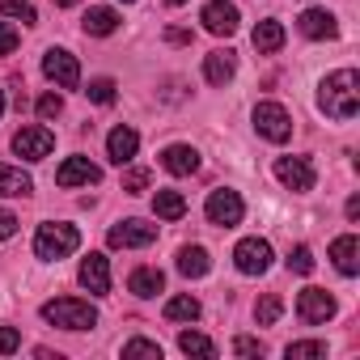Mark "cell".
I'll return each mask as SVG.
<instances>
[{
    "instance_id": "cell-1",
    "label": "cell",
    "mask_w": 360,
    "mask_h": 360,
    "mask_svg": "<svg viewBox=\"0 0 360 360\" xmlns=\"http://www.w3.org/2000/svg\"><path fill=\"white\" fill-rule=\"evenodd\" d=\"M318 110L326 119H339V123L356 119V110H360V77H356V68H339L318 85Z\"/></svg>"
},
{
    "instance_id": "cell-2",
    "label": "cell",
    "mask_w": 360,
    "mask_h": 360,
    "mask_svg": "<svg viewBox=\"0 0 360 360\" xmlns=\"http://www.w3.org/2000/svg\"><path fill=\"white\" fill-rule=\"evenodd\" d=\"M77 246H81V229H77V225H64V221L39 225V233H34V255H39L43 263H60V259H68Z\"/></svg>"
},
{
    "instance_id": "cell-3",
    "label": "cell",
    "mask_w": 360,
    "mask_h": 360,
    "mask_svg": "<svg viewBox=\"0 0 360 360\" xmlns=\"http://www.w3.org/2000/svg\"><path fill=\"white\" fill-rule=\"evenodd\" d=\"M43 322H51L60 330H89V326H98V309L81 297H56L43 305Z\"/></svg>"
},
{
    "instance_id": "cell-4",
    "label": "cell",
    "mask_w": 360,
    "mask_h": 360,
    "mask_svg": "<svg viewBox=\"0 0 360 360\" xmlns=\"http://www.w3.org/2000/svg\"><path fill=\"white\" fill-rule=\"evenodd\" d=\"M255 131L271 144H284L292 136V115L280 106V102H259L255 106Z\"/></svg>"
},
{
    "instance_id": "cell-5",
    "label": "cell",
    "mask_w": 360,
    "mask_h": 360,
    "mask_svg": "<svg viewBox=\"0 0 360 360\" xmlns=\"http://www.w3.org/2000/svg\"><path fill=\"white\" fill-rule=\"evenodd\" d=\"M153 242H157V225H148V221H119L106 233L110 250H140V246H153Z\"/></svg>"
},
{
    "instance_id": "cell-6",
    "label": "cell",
    "mask_w": 360,
    "mask_h": 360,
    "mask_svg": "<svg viewBox=\"0 0 360 360\" xmlns=\"http://www.w3.org/2000/svg\"><path fill=\"white\" fill-rule=\"evenodd\" d=\"M200 22H204V30H208V34H217V39H229V34H238V26H242V13H238V5H233V0H208V5H204V13H200Z\"/></svg>"
},
{
    "instance_id": "cell-7",
    "label": "cell",
    "mask_w": 360,
    "mask_h": 360,
    "mask_svg": "<svg viewBox=\"0 0 360 360\" xmlns=\"http://www.w3.org/2000/svg\"><path fill=\"white\" fill-rule=\"evenodd\" d=\"M204 212H208V221H212V225L233 229V225H242L246 204H242V195H238V191H225V187H221V191H212V195H208Z\"/></svg>"
},
{
    "instance_id": "cell-8",
    "label": "cell",
    "mask_w": 360,
    "mask_h": 360,
    "mask_svg": "<svg viewBox=\"0 0 360 360\" xmlns=\"http://www.w3.org/2000/svg\"><path fill=\"white\" fill-rule=\"evenodd\" d=\"M43 72H47V81H56L60 89H77V85H81V64H77V56L64 51V47H51V51L43 56Z\"/></svg>"
},
{
    "instance_id": "cell-9",
    "label": "cell",
    "mask_w": 360,
    "mask_h": 360,
    "mask_svg": "<svg viewBox=\"0 0 360 360\" xmlns=\"http://www.w3.org/2000/svg\"><path fill=\"white\" fill-rule=\"evenodd\" d=\"M297 314L305 326H322L326 318H335V297L326 288H301L297 292Z\"/></svg>"
},
{
    "instance_id": "cell-10",
    "label": "cell",
    "mask_w": 360,
    "mask_h": 360,
    "mask_svg": "<svg viewBox=\"0 0 360 360\" xmlns=\"http://www.w3.org/2000/svg\"><path fill=\"white\" fill-rule=\"evenodd\" d=\"M233 263H238L242 276H263L271 267V246L263 238H242L238 250H233Z\"/></svg>"
},
{
    "instance_id": "cell-11",
    "label": "cell",
    "mask_w": 360,
    "mask_h": 360,
    "mask_svg": "<svg viewBox=\"0 0 360 360\" xmlns=\"http://www.w3.org/2000/svg\"><path fill=\"white\" fill-rule=\"evenodd\" d=\"M276 178L288 191H314V165L309 157H276Z\"/></svg>"
},
{
    "instance_id": "cell-12",
    "label": "cell",
    "mask_w": 360,
    "mask_h": 360,
    "mask_svg": "<svg viewBox=\"0 0 360 360\" xmlns=\"http://www.w3.org/2000/svg\"><path fill=\"white\" fill-rule=\"evenodd\" d=\"M51 148H56V136L47 131V127H22L18 136H13V153L18 157H26V161H43V157H51Z\"/></svg>"
},
{
    "instance_id": "cell-13",
    "label": "cell",
    "mask_w": 360,
    "mask_h": 360,
    "mask_svg": "<svg viewBox=\"0 0 360 360\" xmlns=\"http://www.w3.org/2000/svg\"><path fill=\"white\" fill-rule=\"evenodd\" d=\"M94 183H102V169L89 161V157H68L60 169H56V187H94Z\"/></svg>"
},
{
    "instance_id": "cell-14",
    "label": "cell",
    "mask_w": 360,
    "mask_h": 360,
    "mask_svg": "<svg viewBox=\"0 0 360 360\" xmlns=\"http://www.w3.org/2000/svg\"><path fill=\"white\" fill-rule=\"evenodd\" d=\"M77 280H81L94 297H106V292H110V259H106V255H89V259L81 263Z\"/></svg>"
},
{
    "instance_id": "cell-15",
    "label": "cell",
    "mask_w": 360,
    "mask_h": 360,
    "mask_svg": "<svg viewBox=\"0 0 360 360\" xmlns=\"http://www.w3.org/2000/svg\"><path fill=\"white\" fill-rule=\"evenodd\" d=\"M297 30H301L305 39H335V34H339V22H335V13H326V9H305V13L297 18Z\"/></svg>"
},
{
    "instance_id": "cell-16",
    "label": "cell",
    "mask_w": 360,
    "mask_h": 360,
    "mask_svg": "<svg viewBox=\"0 0 360 360\" xmlns=\"http://www.w3.org/2000/svg\"><path fill=\"white\" fill-rule=\"evenodd\" d=\"M136 148H140V136H136V127H127V123L106 136V157H110L115 165H127V161L136 157Z\"/></svg>"
},
{
    "instance_id": "cell-17",
    "label": "cell",
    "mask_w": 360,
    "mask_h": 360,
    "mask_svg": "<svg viewBox=\"0 0 360 360\" xmlns=\"http://www.w3.org/2000/svg\"><path fill=\"white\" fill-rule=\"evenodd\" d=\"M233 72H238V56H233L229 47H221V51L204 56V77H208V85H229V81H233Z\"/></svg>"
},
{
    "instance_id": "cell-18",
    "label": "cell",
    "mask_w": 360,
    "mask_h": 360,
    "mask_svg": "<svg viewBox=\"0 0 360 360\" xmlns=\"http://www.w3.org/2000/svg\"><path fill=\"white\" fill-rule=\"evenodd\" d=\"M161 165H165L169 174H178V178H187V174L200 169V153H195L191 144H169V148L161 153Z\"/></svg>"
},
{
    "instance_id": "cell-19",
    "label": "cell",
    "mask_w": 360,
    "mask_h": 360,
    "mask_svg": "<svg viewBox=\"0 0 360 360\" xmlns=\"http://www.w3.org/2000/svg\"><path fill=\"white\" fill-rule=\"evenodd\" d=\"M330 259H335V267H339L343 276H356V271H360V242H356V233L335 238V242H330Z\"/></svg>"
},
{
    "instance_id": "cell-20",
    "label": "cell",
    "mask_w": 360,
    "mask_h": 360,
    "mask_svg": "<svg viewBox=\"0 0 360 360\" xmlns=\"http://www.w3.org/2000/svg\"><path fill=\"white\" fill-rule=\"evenodd\" d=\"M34 191V178L18 165H0V195H9V200H26Z\"/></svg>"
},
{
    "instance_id": "cell-21",
    "label": "cell",
    "mask_w": 360,
    "mask_h": 360,
    "mask_svg": "<svg viewBox=\"0 0 360 360\" xmlns=\"http://www.w3.org/2000/svg\"><path fill=\"white\" fill-rule=\"evenodd\" d=\"M250 39H255V51H259V56H276V51L284 47V26H280L276 18H267V22L255 26Z\"/></svg>"
},
{
    "instance_id": "cell-22",
    "label": "cell",
    "mask_w": 360,
    "mask_h": 360,
    "mask_svg": "<svg viewBox=\"0 0 360 360\" xmlns=\"http://www.w3.org/2000/svg\"><path fill=\"white\" fill-rule=\"evenodd\" d=\"M178 271H183L187 280H200V276H208V271H212V259H208V250H204V246H183V250H178Z\"/></svg>"
},
{
    "instance_id": "cell-23",
    "label": "cell",
    "mask_w": 360,
    "mask_h": 360,
    "mask_svg": "<svg viewBox=\"0 0 360 360\" xmlns=\"http://www.w3.org/2000/svg\"><path fill=\"white\" fill-rule=\"evenodd\" d=\"M119 13L115 9H89L85 18H81V26H85V34H94V39H106V34H115L119 30Z\"/></svg>"
},
{
    "instance_id": "cell-24",
    "label": "cell",
    "mask_w": 360,
    "mask_h": 360,
    "mask_svg": "<svg viewBox=\"0 0 360 360\" xmlns=\"http://www.w3.org/2000/svg\"><path fill=\"white\" fill-rule=\"evenodd\" d=\"M127 288H131L136 297H157V292L165 288V276H161L157 267H136L131 280H127Z\"/></svg>"
},
{
    "instance_id": "cell-25",
    "label": "cell",
    "mask_w": 360,
    "mask_h": 360,
    "mask_svg": "<svg viewBox=\"0 0 360 360\" xmlns=\"http://www.w3.org/2000/svg\"><path fill=\"white\" fill-rule=\"evenodd\" d=\"M153 212H157L161 221H183V217H187V200L178 195V191H157V195H153Z\"/></svg>"
},
{
    "instance_id": "cell-26",
    "label": "cell",
    "mask_w": 360,
    "mask_h": 360,
    "mask_svg": "<svg viewBox=\"0 0 360 360\" xmlns=\"http://www.w3.org/2000/svg\"><path fill=\"white\" fill-rule=\"evenodd\" d=\"M178 347H183L187 356H204V360L217 356V343L208 335H200V330H183V335H178Z\"/></svg>"
},
{
    "instance_id": "cell-27",
    "label": "cell",
    "mask_w": 360,
    "mask_h": 360,
    "mask_svg": "<svg viewBox=\"0 0 360 360\" xmlns=\"http://www.w3.org/2000/svg\"><path fill=\"white\" fill-rule=\"evenodd\" d=\"M165 318L169 322H195L200 318V301L195 297H169L165 301Z\"/></svg>"
},
{
    "instance_id": "cell-28",
    "label": "cell",
    "mask_w": 360,
    "mask_h": 360,
    "mask_svg": "<svg viewBox=\"0 0 360 360\" xmlns=\"http://www.w3.org/2000/svg\"><path fill=\"white\" fill-rule=\"evenodd\" d=\"M284 356H288V360H322V356H326V343H322V339L288 343V347H284Z\"/></svg>"
},
{
    "instance_id": "cell-29",
    "label": "cell",
    "mask_w": 360,
    "mask_h": 360,
    "mask_svg": "<svg viewBox=\"0 0 360 360\" xmlns=\"http://www.w3.org/2000/svg\"><path fill=\"white\" fill-rule=\"evenodd\" d=\"M0 13H5V18H18L22 26H34V22H39V13H34L30 0H0Z\"/></svg>"
},
{
    "instance_id": "cell-30",
    "label": "cell",
    "mask_w": 360,
    "mask_h": 360,
    "mask_svg": "<svg viewBox=\"0 0 360 360\" xmlns=\"http://www.w3.org/2000/svg\"><path fill=\"white\" fill-rule=\"evenodd\" d=\"M115 89H119V85H115L110 77H98V81H89V89H85V94H89V102H98V106H110V102L119 98Z\"/></svg>"
},
{
    "instance_id": "cell-31",
    "label": "cell",
    "mask_w": 360,
    "mask_h": 360,
    "mask_svg": "<svg viewBox=\"0 0 360 360\" xmlns=\"http://www.w3.org/2000/svg\"><path fill=\"white\" fill-rule=\"evenodd\" d=\"M280 314H284V301H280L276 292H267V297H263V301L255 305V318H259V326H271V322H276Z\"/></svg>"
},
{
    "instance_id": "cell-32",
    "label": "cell",
    "mask_w": 360,
    "mask_h": 360,
    "mask_svg": "<svg viewBox=\"0 0 360 360\" xmlns=\"http://www.w3.org/2000/svg\"><path fill=\"white\" fill-rule=\"evenodd\" d=\"M123 356L127 360H161V347L153 339H131V343H123Z\"/></svg>"
},
{
    "instance_id": "cell-33",
    "label": "cell",
    "mask_w": 360,
    "mask_h": 360,
    "mask_svg": "<svg viewBox=\"0 0 360 360\" xmlns=\"http://www.w3.org/2000/svg\"><path fill=\"white\" fill-rule=\"evenodd\" d=\"M288 271L309 276V271H314V250H309V246H297V250L288 255Z\"/></svg>"
},
{
    "instance_id": "cell-34",
    "label": "cell",
    "mask_w": 360,
    "mask_h": 360,
    "mask_svg": "<svg viewBox=\"0 0 360 360\" xmlns=\"http://www.w3.org/2000/svg\"><path fill=\"white\" fill-rule=\"evenodd\" d=\"M123 191H127V195L148 191V169H127V174H123Z\"/></svg>"
},
{
    "instance_id": "cell-35",
    "label": "cell",
    "mask_w": 360,
    "mask_h": 360,
    "mask_svg": "<svg viewBox=\"0 0 360 360\" xmlns=\"http://www.w3.org/2000/svg\"><path fill=\"white\" fill-rule=\"evenodd\" d=\"M64 115V98L60 94H43L39 98V119H60Z\"/></svg>"
},
{
    "instance_id": "cell-36",
    "label": "cell",
    "mask_w": 360,
    "mask_h": 360,
    "mask_svg": "<svg viewBox=\"0 0 360 360\" xmlns=\"http://www.w3.org/2000/svg\"><path fill=\"white\" fill-rule=\"evenodd\" d=\"M18 43H22V34H18L9 22H0V56H13V51H18Z\"/></svg>"
},
{
    "instance_id": "cell-37",
    "label": "cell",
    "mask_w": 360,
    "mask_h": 360,
    "mask_svg": "<svg viewBox=\"0 0 360 360\" xmlns=\"http://www.w3.org/2000/svg\"><path fill=\"white\" fill-rule=\"evenodd\" d=\"M22 347V335L13 330V326H0V356H9V352H18Z\"/></svg>"
},
{
    "instance_id": "cell-38",
    "label": "cell",
    "mask_w": 360,
    "mask_h": 360,
    "mask_svg": "<svg viewBox=\"0 0 360 360\" xmlns=\"http://www.w3.org/2000/svg\"><path fill=\"white\" fill-rule=\"evenodd\" d=\"M233 352H238V356H263V343L250 339V335H238V339H233Z\"/></svg>"
},
{
    "instance_id": "cell-39",
    "label": "cell",
    "mask_w": 360,
    "mask_h": 360,
    "mask_svg": "<svg viewBox=\"0 0 360 360\" xmlns=\"http://www.w3.org/2000/svg\"><path fill=\"white\" fill-rule=\"evenodd\" d=\"M18 225H22V221H18L13 212H5V208H0V242H9V238L18 233Z\"/></svg>"
},
{
    "instance_id": "cell-40",
    "label": "cell",
    "mask_w": 360,
    "mask_h": 360,
    "mask_svg": "<svg viewBox=\"0 0 360 360\" xmlns=\"http://www.w3.org/2000/svg\"><path fill=\"white\" fill-rule=\"evenodd\" d=\"M165 43H178V47H183V43H191V30H183V26H169V30H165Z\"/></svg>"
},
{
    "instance_id": "cell-41",
    "label": "cell",
    "mask_w": 360,
    "mask_h": 360,
    "mask_svg": "<svg viewBox=\"0 0 360 360\" xmlns=\"http://www.w3.org/2000/svg\"><path fill=\"white\" fill-rule=\"evenodd\" d=\"M356 217H360V195L347 200V221H356Z\"/></svg>"
},
{
    "instance_id": "cell-42",
    "label": "cell",
    "mask_w": 360,
    "mask_h": 360,
    "mask_svg": "<svg viewBox=\"0 0 360 360\" xmlns=\"http://www.w3.org/2000/svg\"><path fill=\"white\" fill-rule=\"evenodd\" d=\"M51 5H60V9H72V5H81V0H51Z\"/></svg>"
},
{
    "instance_id": "cell-43",
    "label": "cell",
    "mask_w": 360,
    "mask_h": 360,
    "mask_svg": "<svg viewBox=\"0 0 360 360\" xmlns=\"http://www.w3.org/2000/svg\"><path fill=\"white\" fill-rule=\"evenodd\" d=\"M165 5H174V9H178V5H187V0H165Z\"/></svg>"
},
{
    "instance_id": "cell-44",
    "label": "cell",
    "mask_w": 360,
    "mask_h": 360,
    "mask_svg": "<svg viewBox=\"0 0 360 360\" xmlns=\"http://www.w3.org/2000/svg\"><path fill=\"white\" fill-rule=\"evenodd\" d=\"M0 115H5V89H0Z\"/></svg>"
}]
</instances>
